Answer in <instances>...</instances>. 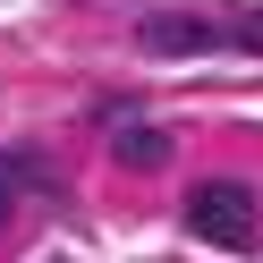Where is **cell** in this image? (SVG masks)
<instances>
[{"instance_id":"cell-1","label":"cell","mask_w":263,"mask_h":263,"mask_svg":"<svg viewBox=\"0 0 263 263\" xmlns=\"http://www.w3.org/2000/svg\"><path fill=\"white\" fill-rule=\"evenodd\" d=\"M187 229H195L204 246H255V187L204 178V187L187 195Z\"/></svg>"},{"instance_id":"cell-2","label":"cell","mask_w":263,"mask_h":263,"mask_svg":"<svg viewBox=\"0 0 263 263\" xmlns=\"http://www.w3.org/2000/svg\"><path fill=\"white\" fill-rule=\"evenodd\" d=\"M136 43L153 60H187V51H204V43H221V26L195 17V9H144V17H136Z\"/></svg>"},{"instance_id":"cell-3","label":"cell","mask_w":263,"mask_h":263,"mask_svg":"<svg viewBox=\"0 0 263 263\" xmlns=\"http://www.w3.org/2000/svg\"><path fill=\"white\" fill-rule=\"evenodd\" d=\"M102 119H110V153H119L127 170H161V161H170V136L144 127V119H127V102H110Z\"/></svg>"},{"instance_id":"cell-4","label":"cell","mask_w":263,"mask_h":263,"mask_svg":"<svg viewBox=\"0 0 263 263\" xmlns=\"http://www.w3.org/2000/svg\"><path fill=\"white\" fill-rule=\"evenodd\" d=\"M26 187H43V153H0V221H9V204Z\"/></svg>"},{"instance_id":"cell-5","label":"cell","mask_w":263,"mask_h":263,"mask_svg":"<svg viewBox=\"0 0 263 263\" xmlns=\"http://www.w3.org/2000/svg\"><path fill=\"white\" fill-rule=\"evenodd\" d=\"M238 43H246V51H263V9H246V17H238Z\"/></svg>"}]
</instances>
